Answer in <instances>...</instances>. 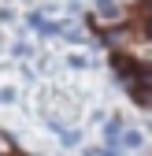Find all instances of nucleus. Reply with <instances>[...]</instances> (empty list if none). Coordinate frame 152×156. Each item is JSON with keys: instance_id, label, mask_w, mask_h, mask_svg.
<instances>
[{"instance_id": "nucleus-1", "label": "nucleus", "mask_w": 152, "mask_h": 156, "mask_svg": "<svg viewBox=\"0 0 152 156\" xmlns=\"http://www.w3.org/2000/svg\"><path fill=\"white\" fill-rule=\"evenodd\" d=\"M97 15L104 19V23H115L119 19V4L115 0H97Z\"/></svg>"}, {"instance_id": "nucleus-2", "label": "nucleus", "mask_w": 152, "mask_h": 156, "mask_svg": "<svg viewBox=\"0 0 152 156\" xmlns=\"http://www.w3.org/2000/svg\"><path fill=\"white\" fill-rule=\"evenodd\" d=\"M141 130H123L119 134V149H141Z\"/></svg>"}]
</instances>
